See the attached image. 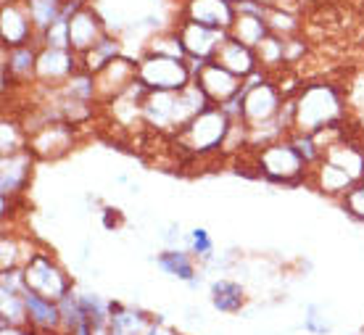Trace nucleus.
I'll return each mask as SVG.
<instances>
[{"instance_id": "nucleus-11", "label": "nucleus", "mask_w": 364, "mask_h": 335, "mask_svg": "<svg viewBox=\"0 0 364 335\" xmlns=\"http://www.w3.org/2000/svg\"><path fill=\"white\" fill-rule=\"evenodd\" d=\"M0 37H3V48L27 46V43L37 40L35 24H32V16H29L24 0H3Z\"/></svg>"}, {"instance_id": "nucleus-2", "label": "nucleus", "mask_w": 364, "mask_h": 335, "mask_svg": "<svg viewBox=\"0 0 364 335\" xmlns=\"http://www.w3.org/2000/svg\"><path fill=\"white\" fill-rule=\"evenodd\" d=\"M232 119L225 114L222 106H206V109L196 114V117L185 124V127L174 135V143L180 145V151H185L193 159H206L211 154L225 151L228 137L232 132Z\"/></svg>"}, {"instance_id": "nucleus-30", "label": "nucleus", "mask_w": 364, "mask_h": 335, "mask_svg": "<svg viewBox=\"0 0 364 335\" xmlns=\"http://www.w3.org/2000/svg\"><path fill=\"white\" fill-rule=\"evenodd\" d=\"M343 208H346L351 217L362 219V222H364V177L356 182L346 196H343Z\"/></svg>"}, {"instance_id": "nucleus-17", "label": "nucleus", "mask_w": 364, "mask_h": 335, "mask_svg": "<svg viewBox=\"0 0 364 335\" xmlns=\"http://www.w3.org/2000/svg\"><path fill=\"white\" fill-rule=\"evenodd\" d=\"M217 64H222L228 72H232L235 77L240 80H248V77H254L256 72H262V64H259V55H256L254 48L243 46V43H237L235 37H230L222 43V48L217 50V58H214Z\"/></svg>"}, {"instance_id": "nucleus-9", "label": "nucleus", "mask_w": 364, "mask_h": 335, "mask_svg": "<svg viewBox=\"0 0 364 335\" xmlns=\"http://www.w3.org/2000/svg\"><path fill=\"white\" fill-rule=\"evenodd\" d=\"M174 29H177V35H180L191 64H203V61L217 58V50L222 48V43H225L230 35V32H222V29H211V27H203V24H196L191 18H180Z\"/></svg>"}, {"instance_id": "nucleus-27", "label": "nucleus", "mask_w": 364, "mask_h": 335, "mask_svg": "<svg viewBox=\"0 0 364 335\" xmlns=\"http://www.w3.org/2000/svg\"><path fill=\"white\" fill-rule=\"evenodd\" d=\"M256 55H259V64L262 69H280L285 66V37L269 35L256 48Z\"/></svg>"}, {"instance_id": "nucleus-6", "label": "nucleus", "mask_w": 364, "mask_h": 335, "mask_svg": "<svg viewBox=\"0 0 364 335\" xmlns=\"http://www.w3.org/2000/svg\"><path fill=\"white\" fill-rule=\"evenodd\" d=\"M24 275H27L29 290L53 301L64 299L66 293L74 288L72 280L66 277V272L61 270V264L55 262L53 254H48V251H32V256L24 264Z\"/></svg>"}, {"instance_id": "nucleus-10", "label": "nucleus", "mask_w": 364, "mask_h": 335, "mask_svg": "<svg viewBox=\"0 0 364 335\" xmlns=\"http://www.w3.org/2000/svg\"><path fill=\"white\" fill-rule=\"evenodd\" d=\"M180 18H191L203 27L230 32L237 18V9L232 0H185L180 3Z\"/></svg>"}, {"instance_id": "nucleus-25", "label": "nucleus", "mask_w": 364, "mask_h": 335, "mask_svg": "<svg viewBox=\"0 0 364 335\" xmlns=\"http://www.w3.org/2000/svg\"><path fill=\"white\" fill-rule=\"evenodd\" d=\"M148 53H159V55H172V58H185L188 61V53H185V46H182L177 29H164L159 35L151 37V43L146 46Z\"/></svg>"}, {"instance_id": "nucleus-5", "label": "nucleus", "mask_w": 364, "mask_h": 335, "mask_svg": "<svg viewBox=\"0 0 364 335\" xmlns=\"http://www.w3.org/2000/svg\"><path fill=\"white\" fill-rule=\"evenodd\" d=\"M285 92L272 77H267L264 69L256 72L243 82V122L248 127H259L277 119L282 103H285Z\"/></svg>"}, {"instance_id": "nucleus-31", "label": "nucleus", "mask_w": 364, "mask_h": 335, "mask_svg": "<svg viewBox=\"0 0 364 335\" xmlns=\"http://www.w3.org/2000/svg\"><path fill=\"white\" fill-rule=\"evenodd\" d=\"M304 53H306V43H301L299 35L285 37V64H296Z\"/></svg>"}, {"instance_id": "nucleus-22", "label": "nucleus", "mask_w": 364, "mask_h": 335, "mask_svg": "<svg viewBox=\"0 0 364 335\" xmlns=\"http://www.w3.org/2000/svg\"><path fill=\"white\" fill-rule=\"evenodd\" d=\"M211 304L222 314H237L246 304V290H243L240 282L232 280L211 282Z\"/></svg>"}, {"instance_id": "nucleus-33", "label": "nucleus", "mask_w": 364, "mask_h": 335, "mask_svg": "<svg viewBox=\"0 0 364 335\" xmlns=\"http://www.w3.org/2000/svg\"><path fill=\"white\" fill-rule=\"evenodd\" d=\"M232 3H240V0H232Z\"/></svg>"}, {"instance_id": "nucleus-26", "label": "nucleus", "mask_w": 364, "mask_h": 335, "mask_svg": "<svg viewBox=\"0 0 364 335\" xmlns=\"http://www.w3.org/2000/svg\"><path fill=\"white\" fill-rule=\"evenodd\" d=\"M21 148H27V129L14 119H3L0 124V154L9 156L16 154Z\"/></svg>"}, {"instance_id": "nucleus-19", "label": "nucleus", "mask_w": 364, "mask_h": 335, "mask_svg": "<svg viewBox=\"0 0 364 335\" xmlns=\"http://www.w3.org/2000/svg\"><path fill=\"white\" fill-rule=\"evenodd\" d=\"M156 267L169 275V277H177V280L188 282L191 288L200 285L198 270H196V262H193V254L188 251H180V248H166L156 256Z\"/></svg>"}, {"instance_id": "nucleus-13", "label": "nucleus", "mask_w": 364, "mask_h": 335, "mask_svg": "<svg viewBox=\"0 0 364 335\" xmlns=\"http://www.w3.org/2000/svg\"><path fill=\"white\" fill-rule=\"evenodd\" d=\"M37 156L27 148H21L16 154H9L0 159V196L6 198H16L18 193H24V188L32 180V164Z\"/></svg>"}, {"instance_id": "nucleus-15", "label": "nucleus", "mask_w": 364, "mask_h": 335, "mask_svg": "<svg viewBox=\"0 0 364 335\" xmlns=\"http://www.w3.org/2000/svg\"><path fill=\"white\" fill-rule=\"evenodd\" d=\"M137 80V61L127 58V55H119L117 61H111L100 74H95V82H98V100L109 103L117 95L127 90L129 85Z\"/></svg>"}, {"instance_id": "nucleus-23", "label": "nucleus", "mask_w": 364, "mask_h": 335, "mask_svg": "<svg viewBox=\"0 0 364 335\" xmlns=\"http://www.w3.org/2000/svg\"><path fill=\"white\" fill-rule=\"evenodd\" d=\"M29 16H32V24H35V32L43 35L53 21L61 18V9H64V0H24Z\"/></svg>"}, {"instance_id": "nucleus-1", "label": "nucleus", "mask_w": 364, "mask_h": 335, "mask_svg": "<svg viewBox=\"0 0 364 335\" xmlns=\"http://www.w3.org/2000/svg\"><path fill=\"white\" fill-rule=\"evenodd\" d=\"M296 98V129L299 132H319V129L343 124L346 103L343 92L333 82H314L306 87H299Z\"/></svg>"}, {"instance_id": "nucleus-3", "label": "nucleus", "mask_w": 364, "mask_h": 335, "mask_svg": "<svg viewBox=\"0 0 364 335\" xmlns=\"http://www.w3.org/2000/svg\"><path fill=\"white\" fill-rule=\"evenodd\" d=\"M256 169L267 180L285 182V185H296L311 174L309 161L301 156L291 137H280L264 148H256Z\"/></svg>"}, {"instance_id": "nucleus-4", "label": "nucleus", "mask_w": 364, "mask_h": 335, "mask_svg": "<svg viewBox=\"0 0 364 335\" xmlns=\"http://www.w3.org/2000/svg\"><path fill=\"white\" fill-rule=\"evenodd\" d=\"M137 80L143 82L148 90L180 92L188 85H193V66L185 58H172V55H159L146 50L137 58Z\"/></svg>"}, {"instance_id": "nucleus-21", "label": "nucleus", "mask_w": 364, "mask_h": 335, "mask_svg": "<svg viewBox=\"0 0 364 335\" xmlns=\"http://www.w3.org/2000/svg\"><path fill=\"white\" fill-rule=\"evenodd\" d=\"M269 35H272V32H269L267 16H256V14H237L235 24L230 27V37H235L237 43L254 48V50L262 46Z\"/></svg>"}, {"instance_id": "nucleus-7", "label": "nucleus", "mask_w": 364, "mask_h": 335, "mask_svg": "<svg viewBox=\"0 0 364 335\" xmlns=\"http://www.w3.org/2000/svg\"><path fill=\"white\" fill-rule=\"evenodd\" d=\"M82 69L80 64V53L66 50V48H48L40 46V55H37V72H35V85L43 90H55L61 87L72 74Z\"/></svg>"}, {"instance_id": "nucleus-8", "label": "nucleus", "mask_w": 364, "mask_h": 335, "mask_svg": "<svg viewBox=\"0 0 364 335\" xmlns=\"http://www.w3.org/2000/svg\"><path fill=\"white\" fill-rule=\"evenodd\" d=\"M193 66V82L198 85L203 95L214 103V106H222L228 103L230 98H235L237 92L243 90V82L240 77H235L232 72H228L222 64H217L214 58L211 61H203V64H191Z\"/></svg>"}, {"instance_id": "nucleus-34", "label": "nucleus", "mask_w": 364, "mask_h": 335, "mask_svg": "<svg viewBox=\"0 0 364 335\" xmlns=\"http://www.w3.org/2000/svg\"><path fill=\"white\" fill-rule=\"evenodd\" d=\"M180 3H185V0H180Z\"/></svg>"}, {"instance_id": "nucleus-14", "label": "nucleus", "mask_w": 364, "mask_h": 335, "mask_svg": "<svg viewBox=\"0 0 364 335\" xmlns=\"http://www.w3.org/2000/svg\"><path fill=\"white\" fill-rule=\"evenodd\" d=\"M24 307H27V325L32 333L64 335L61 333V307H58V301L40 296L35 290H27L24 293Z\"/></svg>"}, {"instance_id": "nucleus-12", "label": "nucleus", "mask_w": 364, "mask_h": 335, "mask_svg": "<svg viewBox=\"0 0 364 335\" xmlns=\"http://www.w3.org/2000/svg\"><path fill=\"white\" fill-rule=\"evenodd\" d=\"M29 151L37 159H58L74 148V124L69 122H50L46 127L35 129L27 137Z\"/></svg>"}, {"instance_id": "nucleus-28", "label": "nucleus", "mask_w": 364, "mask_h": 335, "mask_svg": "<svg viewBox=\"0 0 364 335\" xmlns=\"http://www.w3.org/2000/svg\"><path fill=\"white\" fill-rule=\"evenodd\" d=\"M37 43H40V46H48V48H66V50H72L69 18H58V21H53L43 35H37Z\"/></svg>"}, {"instance_id": "nucleus-20", "label": "nucleus", "mask_w": 364, "mask_h": 335, "mask_svg": "<svg viewBox=\"0 0 364 335\" xmlns=\"http://www.w3.org/2000/svg\"><path fill=\"white\" fill-rule=\"evenodd\" d=\"M119 55H124V53H122V40H119L117 35L106 32V35L100 37L98 43L90 48V50L80 53V64H82L85 72L100 74L106 66L111 64V61H117Z\"/></svg>"}, {"instance_id": "nucleus-32", "label": "nucleus", "mask_w": 364, "mask_h": 335, "mask_svg": "<svg viewBox=\"0 0 364 335\" xmlns=\"http://www.w3.org/2000/svg\"><path fill=\"white\" fill-rule=\"evenodd\" d=\"M272 3H277V6H282V3H285V0H272Z\"/></svg>"}, {"instance_id": "nucleus-16", "label": "nucleus", "mask_w": 364, "mask_h": 335, "mask_svg": "<svg viewBox=\"0 0 364 335\" xmlns=\"http://www.w3.org/2000/svg\"><path fill=\"white\" fill-rule=\"evenodd\" d=\"M109 32L106 21L100 16L98 11L92 9L90 3L85 6L80 14H74L72 21H69V37H72V50L74 53H85L90 50L100 37Z\"/></svg>"}, {"instance_id": "nucleus-24", "label": "nucleus", "mask_w": 364, "mask_h": 335, "mask_svg": "<svg viewBox=\"0 0 364 335\" xmlns=\"http://www.w3.org/2000/svg\"><path fill=\"white\" fill-rule=\"evenodd\" d=\"M267 24H269V32L277 37H293V35H299V29H301L299 16H296L291 9L277 6V3H269Z\"/></svg>"}, {"instance_id": "nucleus-18", "label": "nucleus", "mask_w": 364, "mask_h": 335, "mask_svg": "<svg viewBox=\"0 0 364 335\" xmlns=\"http://www.w3.org/2000/svg\"><path fill=\"white\" fill-rule=\"evenodd\" d=\"M37 55H40L37 40H32L27 46L3 48V69L11 74L14 85H35Z\"/></svg>"}, {"instance_id": "nucleus-29", "label": "nucleus", "mask_w": 364, "mask_h": 335, "mask_svg": "<svg viewBox=\"0 0 364 335\" xmlns=\"http://www.w3.org/2000/svg\"><path fill=\"white\" fill-rule=\"evenodd\" d=\"M188 243H191V254L198 256L200 262H209L211 256H214V240H211L206 227H196V230H191Z\"/></svg>"}]
</instances>
